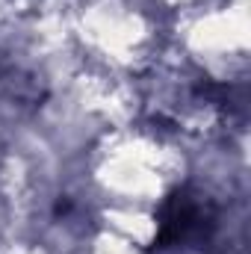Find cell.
Instances as JSON below:
<instances>
[{
	"mask_svg": "<svg viewBox=\"0 0 251 254\" xmlns=\"http://www.w3.org/2000/svg\"><path fill=\"white\" fill-rule=\"evenodd\" d=\"M216 219L219 210L213 207V201H207L201 192L178 190L175 195H169V201L160 210L157 246H204L216 234Z\"/></svg>",
	"mask_w": 251,
	"mask_h": 254,
	"instance_id": "obj_1",
	"label": "cell"
}]
</instances>
